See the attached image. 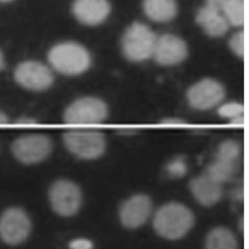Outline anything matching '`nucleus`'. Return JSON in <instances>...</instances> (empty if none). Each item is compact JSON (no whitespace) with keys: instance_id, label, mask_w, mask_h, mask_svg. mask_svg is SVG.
<instances>
[{"instance_id":"obj_1","label":"nucleus","mask_w":249,"mask_h":249,"mask_svg":"<svg viewBox=\"0 0 249 249\" xmlns=\"http://www.w3.org/2000/svg\"><path fill=\"white\" fill-rule=\"evenodd\" d=\"M192 211L180 203L171 202L161 206L156 213L154 227L164 238L175 240L183 237L193 227Z\"/></svg>"},{"instance_id":"obj_2","label":"nucleus","mask_w":249,"mask_h":249,"mask_svg":"<svg viewBox=\"0 0 249 249\" xmlns=\"http://www.w3.org/2000/svg\"><path fill=\"white\" fill-rule=\"evenodd\" d=\"M48 59L55 71L68 76L81 75L91 65L88 51L74 42H65L53 46L49 51Z\"/></svg>"},{"instance_id":"obj_3","label":"nucleus","mask_w":249,"mask_h":249,"mask_svg":"<svg viewBox=\"0 0 249 249\" xmlns=\"http://www.w3.org/2000/svg\"><path fill=\"white\" fill-rule=\"evenodd\" d=\"M63 141L67 149L82 160L99 158L106 150L104 135L94 129H71L64 134Z\"/></svg>"},{"instance_id":"obj_4","label":"nucleus","mask_w":249,"mask_h":249,"mask_svg":"<svg viewBox=\"0 0 249 249\" xmlns=\"http://www.w3.org/2000/svg\"><path fill=\"white\" fill-rule=\"evenodd\" d=\"M107 116V107L104 101L94 97L77 99L68 106L64 121L72 126H90L101 124Z\"/></svg>"},{"instance_id":"obj_5","label":"nucleus","mask_w":249,"mask_h":249,"mask_svg":"<svg viewBox=\"0 0 249 249\" xmlns=\"http://www.w3.org/2000/svg\"><path fill=\"white\" fill-rule=\"evenodd\" d=\"M157 36L149 27L141 23L132 24L122 39L124 54L132 62H142L153 56Z\"/></svg>"},{"instance_id":"obj_6","label":"nucleus","mask_w":249,"mask_h":249,"mask_svg":"<svg viewBox=\"0 0 249 249\" xmlns=\"http://www.w3.org/2000/svg\"><path fill=\"white\" fill-rule=\"evenodd\" d=\"M49 196L53 211L62 216L75 215L82 203L81 189L76 183L68 179L53 182L49 189Z\"/></svg>"},{"instance_id":"obj_7","label":"nucleus","mask_w":249,"mask_h":249,"mask_svg":"<svg viewBox=\"0 0 249 249\" xmlns=\"http://www.w3.org/2000/svg\"><path fill=\"white\" fill-rule=\"evenodd\" d=\"M11 149L14 157L20 162L34 164L49 157L53 149V143L46 135L31 134L16 139Z\"/></svg>"},{"instance_id":"obj_8","label":"nucleus","mask_w":249,"mask_h":249,"mask_svg":"<svg viewBox=\"0 0 249 249\" xmlns=\"http://www.w3.org/2000/svg\"><path fill=\"white\" fill-rule=\"evenodd\" d=\"M18 85L33 91H43L53 85L54 76L50 68L37 61H25L18 64L14 71Z\"/></svg>"},{"instance_id":"obj_9","label":"nucleus","mask_w":249,"mask_h":249,"mask_svg":"<svg viewBox=\"0 0 249 249\" xmlns=\"http://www.w3.org/2000/svg\"><path fill=\"white\" fill-rule=\"evenodd\" d=\"M31 222L24 210L19 208L7 209L0 217V237L7 244H20L28 237Z\"/></svg>"},{"instance_id":"obj_10","label":"nucleus","mask_w":249,"mask_h":249,"mask_svg":"<svg viewBox=\"0 0 249 249\" xmlns=\"http://www.w3.org/2000/svg\"><path fill=\"white\" fill-rule=\"evenodd\" d=\"M224 95V88L219 82L213 79H204L189 89L187 100L194 108L205 110L218 106Z\"/></svg>"},{"instance_id":"obj_11","label":"nucleus","mask_w":249,"mask_h":249,"mask_svg":"<svg viewBox=\"0 0 249 249\" xmlns=\"http://www.w3.org/2000/svg\"><path fill=\"white\" fill-rule=\"evenodd\" d=\"M152 211V202L149 196L138 195L122 204L119 216L126 228L136 229L146 222Z\"/></svg>"},{"instance_id":"obj_12","label":"nucleus","mask_w":249,"mask_h":249,"mask_svg":"<svg viewBox=\"0 0 249 249\" xmlns=\"http://www.w3.org/2000/svg\"><path fill=\"white\" fill-rule=\"evenodd\" d=\"M187 52L183 40L172 35H164L157 39L153 56L160 65L171 66L183 62Z\"/></svg>"},{"instance_id":"obj_13","label":"nucleus","mask_w":249,"mask_h":249,"mask_svg":"<svg viewBox=\"0 0 249 249\" xmlns=\"http://www.w3.org/2000/svg\"><path fill=\"white\" fill-rule=\"evenodd\" d=\"M107 0H75L72 12L80 22L89 26L101 24L110 13Z\"/></svg>"},{"instance_id":"obj_14","label":"nucleus","mask_w":249,"mask_h":249,"mask_svg":"<svg viewBox=\"0 0 249 249\" xmlns=\"http://www.w3.org/2000/svg\"><path fill=\"white\" fill-rule=\"evenodd\" d=\"M189 188L195 199L205 206L216 204L223 195L222 183L211 178L206 173L194 178Z\"/></svg>"},{"instance_id":"obj_15","label":"nucleus","mask_w":249,"mask_h":249,"mask_svg":"<svg viewBox=\"0 0 249 249\" xmlns=\"http://www.w3.org/2000/svg\"><path fill=\"white\" fill-rule=\"evenodd\" d=\"M196 21L205 33L212 37L224 36L229 29V23L222 14L205 5L198 11Z\"/></svg>"},{"instance_id":"obj_16","label":"nucleus","mask_w":249,"mask_h":249,"mask_svg":"<svg viewBox=\"0 0 249 249\" xmlns=\"http://www.w3.org/2000/svg\"><path fill=\"white\" fill-rule=\"evenodd\" d=\"M143 10L153 21L166 22L176 17L177 5L176 0H144Z\"/></svg>"},{"instance_id":"obj_17","label":"nucleus","mask_w":249,"mask_h":249,"mask_svg":"<svg viewBox=\"0 0 249 249\" xmlns=\"http://www.w3.org/2000/svg\"><path fill=\"white\" fill-rule=\"evenodd\" d=\"M207 249H237L234 234L228 229L218 227L210 231L205 241Z\"/></svg>"},{"instance_id":"obj_18","label":"nucleus","mask_w":249,"mask_h":249,"mask_svg":"<svg viewBox=\"0 0 249 249\" xmlns=\"http://www.w3.org/2000/svg\"><path fill=\"white\" fill-rule=\"evenodd\" d=\"M238 161L215 158L207 167L205 173L219 183L228 181L235 174Z\"/></svg>"},{"instance_id":"obj_19","label":"nucleus","mask_w":249,"mask_h":249,"mask_svg":"<svg viewBox=\"0 0 249 249\" xmlns=\"http://www.w3.org/2000/svg\"><path fill=\"white\" fill-rule=\"evenodd\" d=\"M222 14L229 24L241 27L244 24V0H229Z\"/></svg>"},{"instance_id":"obj_20","label":"nucleus","mask_w":249,"mask_h":249,"mask_svg":"<svg viewBox=\"0 0 249 249\" xmlns=\"http://www.w3.org/2000/svg\"><path fill=\"white\" fill-rule=\"evenodd\" d=\"M240 155V146L233 140H227L220 144L217 149L216 158L230 161H238Z\"/></svg>"},{"instance_id":"obj_21","label":"nucleus","mask_w":249,"mask_h":249,"mask_svg":"<svg viewBox=\"0 0 249 249\" xmlns=\"http://www.w3.org/2000/svg\"><path fill=\"white\" fill-rule=\"evenodd\" d=\"M165 170L168 176L172 178H180L187 173V161L182 156L175 157L167 163Z\"/></svg>"},{"instance_id":"obj_22","label":"nucleus","mask_w":249,"mask_h":249,"mask_svg":"<svg viewBox=\"0 0 249 249\" xmlns=\"http://www.w3.org/2000/svg\"><path fill=\"white\" fill-rule=\"evenodd\" d=\"M218 113L221 117L231 120L244 115V106L240 103L234 102L225 103L220 106L218 109Z\"/></svg>"},{"instance_id":"obj_23","label":"nucleus","mask_w":249,"mask_h":249,"mask_svg":"<svg viewBox=\"0 0 249 249\" xmlns=\"http://www.w3.org/2000/svg\"><path fill=\"white\" fill-rule=\"evenodd\" d=\"M230 46L231 50L239 57L244 58V32H237L230 39Z\"/></svg>"},{"instance_id":"obj_24","label":"nucleus","mask_w":249,"mask_h":249,"mask_svg":"<svg viewBox=\"0 0 249 249\" xmlns=\"http://www.w3.org/2000/svg\"><path fill=\"white\" fill-rule=\"evenodd\" d=\"M71 249H92L93 243L87 239H75L70 243Z\"/></svg>"},{"instance_id":"obj_25","label":"nucleus","mask_w":249,"mask_h":249,"mask_svg":"<svg viewBox=\"0 0 249 249\" xmlns=\"http://www.w3.org/2000/svg\"><path fill=\"white\" fill-rule=\"evenodd\" d=\"M228 1L229 0H206V5L222 14L223 9Z\"/></svg>"},{"instance_id":"obj_26","label":"nucleus","mask_w":249,"mask_h":249,"mask_svg":"<svg viewBox=\"0 0 249 249\" xmlns=\"http://www.w3.org/2000/svg\"><path fill=\"white\" fill-rule=\"evenodd\" d=\"M37 121L31 118L24 117L18 119L17 122V124L20 125H33L37 124Z\"/></svg>"},{"instance_id":"obj_27","label":"nucleus","mask_w":249,"mask_h":249,"mask_svg":"<svg viewBox=\"0 0 249 249\" xmlns=\"http://www.w3.org/2000/svg\"><path fill=\"white\" fill-rule=\"evenodd\" d=\"M161 124H164L178 125L185 124V122L182 121L181 119H168L161 122Z\"/></svg>"},{"instance_id":"obj_28","label":"nucleus","mask_w":249,"mask_h":249,"mask_svg":"<svg viewBox=\"0 0 249 249\" xmlns=\"http://www.w3.org/2000/svg\"><path fill=\"white\" fill-rule=\"evenodd\" d=\"M9 118L4 112L0 110V126L8 124H9Z\"/></svg>"},{"instance_id":"obj_29","label":"nucleus","mask_w":249,"mask_h":249,"mask_svg":"<svg viewBox=\"0 0 249 249\" xmlns=\"http://www.w3.org/2000/svg\"><path fill=\"white\" fill-rule=\"evenodd\" d=\"M231 124L237 125V126H243L244 125V115L243 116H238L235 119L230 120Z\"/></svg>"},{"instance_id":"obj_30","label":"nucleus","mask_w":249,"mask_h":249,"mask_svg":"<svg viewBox=\"0 0 249 249\" xmlns=\"http://www.w3.org/2000/svg\"><path fill=\"white\" fill-rule=\"evenodd\" d=\"M4 67H5V58H4L2 52L0 51V71L3 69Z\"/></svg>"},{"instance_id":"obj_31","label":"nucleus","mask_w":249,"mask_h":249,"mask_svg":"<svg viewBox=\"0 0 249 249\" xmlns=\"http://www.w3.org/2000/svg\"><path fill=\"white\" fill-rule=\"evenodd\" d=\"M11 1H12V0H0V2H11Z\"/></svg>"}]
</instances>
